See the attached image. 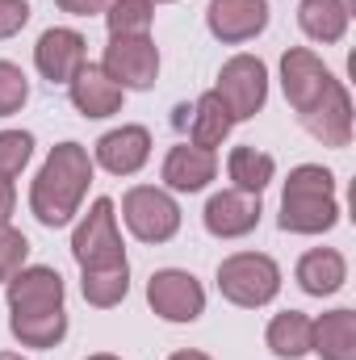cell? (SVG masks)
Segmentation results:
<instances>
[{
    "instance_id": "obj_1",
    "label": "cell",
    "mask_w": 356,
    "mask_h": 360,
    "mask_svg": "<svg viewBox=\"0 0 356 360\" xmlns=\"http://www.w3.org/2000/svg\"><path fill=\"white\" fill-rule=\"evenodd\" d=\"M92 184V155L80 143L51 147L46 164L30 184V210L42 226H68L80 214V201Z\"/></svg>"
},
{
    "instance_id": "obj_2",
    "label": "cell",
    "mask_w": 356,
    "mask_h": 360,
    "mask_svg": "<svg viewBox=\"0 0 356 360\" xmlns=\"http://www.w3.org/2000/svg\"><path fill=\"white\" fill-rule=\"evenodd\" d=\"M340 222L336 201V176L323 164H298L285 193H281V231L289 235H323Z\"/></svg>"
},
{
    "instance_id": "obj_3",
    "label": "cell",
    "mask_w": 356,
    "mask_h": 360,
    "mask_svg": "<svg viewBox=\"0 0 356 360\" xmlns=\"http://www.w3.org/2000/svg\"><path fill=\"white\" fill-rule=\"evenodd\" d=\"M218 293L243 310L268 306L281 293V269L265 252H235L218 264Z\"/></svg>"
},
{
    "instance_id": "obj_4",
    "label": "cell",
    "mask_w": 356,
    "mask_h": 360,
    "mask_svg": "<svg viewBox=\"0 0 356 360\" xmlns=\"http://www.w3.org/2000/svg\"><path fill=\"white\" fill-rule=\"evenodd\" d=\"M72 256H76L80 272L126 264V248H122L117 214H113V201H109V197H96L92 210L84 214V222L76 226V235H72Z\"/></svg>"
},
{
    "instance_id": "obj_5",
    "label": "cell",
    "mask_w": 356,
    "mask_h": 360,
    "mask_svg": "<svg viewBox=\"0 0 356 360\" xmlns=\"http://www.w3.org/2000/svg\"><path fill=\"white\" fill-rule=\"evenodd\" d=\"M122 222L143 243H168L180 231V205L172 201V193L155 184H134L122 197Z\"/></svg>"
},
{
    "instance_id": "obj_6",
    "label": "cell",
    "mask_w": 356,
    "mask_h": 360,
    "mask_svg": "<svg viewBox=\"0 0 356 360\" xmlns=\"http://www.w3.org/2000/svg\"><path fill=\"white\" fill-rule=\"evenodd\" d=\"M214 92H218V101L227 105V113L235 122H248V117H256L265 109L268 101V68L256 55H235V59L222 63Z\"/></svg>"
},
{
    "instance_id": "obj_7",
    "label": "cell",
    "mask_w": 356,
    "mask_h": 360,
    "mask_svg": "<svg viewBox=\"0 0 356 360\" xmlns=\"http://www.w3.org/2000/svg\"><path fill=\"white\" fill-rule=\"evenodd\" d=\"M147 306L164 323H197L205 310V289L193 272L184 269H160L147 281Z\"/></svg>"
},
{
    "instance_id": "obj_8",
    "label": "cell",
    "mask_w": 356,
    "mask_h": 360,
    "mask_svg": "<svg viewBox=\"0 0 356 360\" xmlns=\"http://www.w3.org/2000/svg\"><path fill=\"white\" fill-rule=\"evenodd\" d=\"M336 84V76L327 72V63L310 51V46H289L281 55V89H285V101L302 113H310Z\"/></svg>"
},
{
    "instance_id": "obj_9",
    "label": "cell",
    "mask_w": 356,
    "mask_h": 360,
    "mask_svg": "<svg viewBox=\"0 0 356 360\" xmlns=\"http://www.w3.org/2000/svg\"><path fill=\"white\" fill-rule=\"evenodd\" d=\"M101 68L122 92L126 89L147 92L155 84V76H160V51H155L151 34L147 38H109Z\"/></svg>"
},
{
    "instance_id": "obj_10",
    "label": "cell",
    "mask_w": 356,
    "mask_h": 360,
    "mask_svg": "<svg viewBox=\"0 0 356 360\" xmlns=\"http://www.w3.org/2000/svg\"><path fill=\"white\" fill-rule=\"evenodd\" d=\"M260 214H265L260 193L222 188V193H214V197L205 201L201 222H205V231H210L214 239H243V235H252V231L260 226Z\"/></svg>"
},
{
    "instance_id": "obj_11",
    "label": "cell",
    "mask_w": 356,
    "mask_h": 360,
    "mask_svg": "<svg viewBox=\"0 0 356 360\" xmlns=\"http://www.w3.org/2000/svg\"><path fill=\"white\" fill-rule=\"evenodd\" d=\"M84 34L80 30H68V25H51L38 46H34V63L38 72L51 80V84H72V76L89 63V51H84Z\"/></svg>"
},
{
    "instance_id": "obj_12",
    "label": "cell",
    "mask_w": 356,
    "mask_h": 360,
    "mask_svg": "<svg viewBox=\"0 0 356 360\" xmlns=\"http://www.w3.org/2000/svg\"><path fill=\"white\" fill-rule=\"evenodd\" d=\"M205 25L227 46L252 42L268 25V0H210L205 4Z\"/></svg>"
},
{
    "instance_id": "obj_13",
    "label": "cell",
    "mask_w": 356,
    "mask_h": 360,
    "mask_svg": "<svg viewBox=\"0 0 356 360\" xmlns=\"http://www.w3.org/2000/svg\"><path fill=\"white\" fill-rule=\"evenodd\" d=\"M8 310L13 314H46V310H63V276L46 264L13 272L8 281Z\"/></svg>"
},
{
    "instance_id": "obj_14",
    "label": "cell",
    "mask_w": 356,
    "mask_h": 360,
    "mask_svg": "<svg viewBox=\"0 0 356 360\" xmlns=\"http://www.w3.org/2000/svg\"><path fill=\"white\" fill-rule=\"evenodd\" d=\"M92 160H96L109 176H134V172L151 160V130H147V126H117V130L101 134Z\"/></svg>"
},
{
    "instance_id": "obj_15",
    "label": "cell",
    "mask_w": 356,
    "mask_h": 360,
    "mask_svg": "<svg viewBox=\"0 0 356 360\" xmlns=\"http://www.w3.org/2000/svg\"><path fill=\"white\" fill-rule=\"evenodd\" d=\"M302 126L310 130V139H319L323 147H348L352 143V96L348 89L336 80L331 92L310 109V113H302Z\"/></svg>"
},
{
    "instance_id": "obj_16",
    "label": "cell",
    "mask_w": 356,
    "mask_h": 360,
    "mask_svg": "<svg viewBox=\"0 0 356 360\" xmlns=\"http://www.w3.org/2000/svg\"><path fill=\"white\" fill-rule=\"evenodd\" d=\"M214 176H218V155L210 147L180 143V147L168 151V160H164V184L177 188V193H201Z\"/></svg>"
},
{
    "instance_id": "obj_17",
    "label": "cell",
    "mask_w": 356,
    "mask_h": 360,
    "mask_svg": "<svg viewBox=\"0 0 356 360\" xmlns=\"http://www.w3.org/2000/svg\"><path fill=\"white\" fill-rule=\"evenodd\" d=\"M68 92H72L76 113H84V117H109V113H117V109H122V96H126V92L105 76L101 63H84V68L72 76Z\"/></svg>"
},
{
    "instance_id": "obj_18",
    "label": "cell",
    "mask_w": 356,
    "mask_h": 360,
    "mask_svg": "<svg viewBox=\"0 0 356 360\" xmlns=\"http://www.w3.org/2000/svg\"><path fill=\"white\" fill-rule=\"evenodd\" d=\"M177 126H189V143L193 147H222V139L231 134L235 117L227 113V105L218 101V92H201L193 109H177Z\"/></svg>"
},
{
    "instance_id": "obj_19",
    "label": "cell",
    "mask_w": 356,
    "mask_h": 360,
    "mask_svg": "<svg viewBox=\"0 0 356 360\" xmlns=\"http://www.w3.org/2000/svg\"><path fill=\"white\" fill-rule=\"evenodd\" d=\"M298 285H302V293H310V297H331L336 289H344V281H348V260L336 252V248H314V252H306L302 260H298Z\"/></svg>"
},
{
    "instance_id": "obj_20",
    "label": "cell",
    "mask_w": 356,
    "mask_h": 360,
    "mask_svg": "<svg viewBox=\"0 0 356 360\" xmlns=\"http://www.w3.org/2000/svg\"><path fill=\"white\" fill-rule=\"evenodd\" d=\"M310 352L323 360H356V314L331 310L310 327Z\"/></svg>"
},
{
    "instance_id": "obj_21",
    "label": "cell",
    "mask_w": 356,
    "mask_h": 360,
    "mask_svg": "<svg viewBox=\"0 0 356 360\" xmlns=\"http://www.w3.org/2000/svg\"><path fill=\"white\" fill-rule=\"evenodd\" d=\"M348 0H302L298 4V25L314 42H340L348 34Z\"/></svg>"
},
{
    "instance_id": "obj_22",
    "label": "cell",
    "mask_w": 356,
    "mask_h": 360,
    "mask_svg": "<svg viewBox=\"0 0 356 360\" xmlns=\"http://www.w3.org/2000/svg\"><path fill=\"white\" fill-rule=\"evenodd\" d=\"M310 327H314V319H306L302 310H285V314H276V319L268 323V331H265L272 356L302 360L306 352H310Z\"/></svg>"
},
{
    "instance_id": "obj_23",
    "label": "cell",
    "mask_w": 356,
    "mask_h": 360,
    "mask_svg": "<svg viewBox=\"0 0 356 360\" xmlns=\"http://www.w3.org/2000/svg\"><path fill=\"white\" fill-rule=\"evenodd\" d=\"M8 331L21 348H55L68 335V310L46 314H8Z\"/></svg>"
},
{
    "instance_id": "obj_24",
    "label": "cell",
    "mask_w": 356,
    "mask_h": 360,
    "mask_svg": "<svg viewBox=\"0 0 356 360\" xmlns=\"http://www.w3.org/2000/svg\"><path fill=\"white\" fill-rule=\"evenodd\" d=\"M272 172H276V160L268 151H256V147H235L231 160H227V176L243 193H265Z\"/></svg>"
},
{
    "instance_id": "obj_25",
    "label": "cell",
    "mask_w": 356,
    "mask_h": 360,
    "mask_svg": "<svg viewBox=\"0 0 356 360\" xmlns=\"http://www.w3.org/2000/svg\"><path fill=\"white\" fill-rule=\"evenodd\" d=\"M151 21H155V4L151 0H109L105 4L109 38H147Z\"/></svg>"
},
{
    "instance_id": "obj_26",
    "label": "cell",
    "mask_w": 356,
    "mask_h": 360,
    "mask_svg": "<svg viewBox=\"0 0 356 360\" xmlns=\"http://www.w3.org/2000/svg\"><path fill=\"white\" fill-rule=\"evenodd\" d=\"M80 293L84 302L96 310H109L117 306L126 293H130V264H113V269H89L80 281Z\"/></svg>"
},
{
    "instance_id": "obj_27",
    "label": "cell",
    "mask_w": 356,
    "mask_h": 360,
    "mask_svg": "<svg viewBox=\"0 0 356 360\" xmlns=\"http://www.w3.org/2000/svg\"><path fill=\"white\" fill-rule=\"evenodd\" d=\"M30 155H34V134L30 130H0V180L21 176Z\"/></svg>"
},
{
    "instance_id": "obj_28",
    "label": "cell",
    "mask_w": 356,
    "mask_h": 360,
    "mask_svg": "<svg viewBox=\"0 0 356 360\" xmlns=\"http://www.w3.org/2000/svg\"><path fill=\"white\" fill-rule=\"evenodd\" d=\"M25 96H30V80H25V72H21L17 63L0 59V117H13V113L25 105Z\"/></svg>"
},
{
    "instance_id": "obj_29",
    "label": "cell",
    "mask_w": 356,
    "mask_h": 360,
    "mask_svg": "<svg viewBox=\"0 0 356 360\" xmlns=\"http://www.w3.org/2000/svg\"><path fill=\"white\" fill-rule=\"evenodd\" d=\"M25 256H30V239L17 231V226H0V285L13 276V272L25 269Z\"/></svg>"
},
{
    "instance_id": "obj_30",
    "label": "cell",
    "mask_w": 356,
    "mask_h": 360,
    "mask_svg": "<svg viewBox=\"0 0 356 360\" xmlns=\"http://www.w3.org/2000/svg\"><path fill=\"white\" fill-rule=\"evenodd\" d=\"M25 21H30V4L25 0H0V38L21 34Z\"/></svg>"
},
{
    "instance_id": "obj_31",
    "label": "cell",
    "mask_w": 356,
    "mask_h": 360,
    "mask_svg": "<svg viewBox=\"0 0 356 360\" xmlns=\"http://www.w3.org/2000/svg\"><path fill=\"white\" fill-rule=\"evenodd\" d=\"M63 13H72V17H92V13H105V4L109 0H55Z\"/></svg>"
},
{
    "instance_id": "obj_32",
    "label": "cell",
    "mask_w": 356,
    "mask_h": 360,
    "mask_svg": "<svg viewBox=\"0 0 356 360\" xmlns=\"http://www.w3.org/2000/svg\"><path fill=\"white\" fill-rule=\"evenodd\" d=\"M13 205H17V188H13V180H0V226L13 218Z\"/></svg>"
},
{
    "instance_id": "obj_33",
    "label": "cell",
    "mask_w": 356,
    "mask_h": 360,
    "mask_svg": "<svg viewBox=\"0 0 356 360\" xmlns=\"http://www.w3.org/2000/svg\"><path fill=\"white\" fill-rule=\"evenodd\" d=\"M168 360H210V356L205 352H172Z\"/></svg>"
},
{
    "instance_id": "obj_34",
    "label": "cell",
    "mask_w": 356,
    "mask_h": 360,
    "mask_svg": "<svg viewBox=\"0 0 356 360\" xmlns=\"http://www.w3.org/2000/svg\"><path fill=\"white\" fill-rule=\"evenodd\" d=\"M89 360H117L113 352H96V356H89Z\"/></svg>"
},
{
    "instance_id": "obj_35",
    "label": "cell",
    "mask_w": 356,
    "mask_h": 360,
    "mask_svg": "<svg viewBox=\"0 0 356 360\" xmlns=\"http://www.w3.org/2000/svg\"><path fill=\"white\" fill-rule=\"evenodd\" d=\"M0 360H25V356H17V352H0Z\"/></svg>"
},
{
    "instance_id": "obj_36",
    "label": "cell",
    "mask_w": 356,
    "mask_h": 360,
    "mask_svg": "<svg viewBox=\"0 0 356 360\" xmlns=\"http://www.w3.org/2000/svg\"><path fill=\"white\" fill-rule=\"evenodd\" d=\"M151 4H172V0H151Z\"/></svg>"
}]
</instances>
